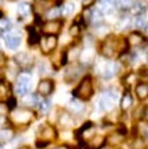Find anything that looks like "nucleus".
Instances as JSON below:
<instances>
[{
    "mask_svg": "<svg viewBox=\"0 0 148 149\" xmlns=\"http://www.w3.org/2000/svg\"><path fill=\"white\" fill-rule=\"evenodd\" d=\"M54 82L51 81V79H43V81L39 84V88H37V91H39V93L43 96H48L52 93V91H54Z\"/></svg>",
    "mask_w": 148,
    "mask_h": 149,
    "instance_id": "nucleus-11",
    "label": "nucleus"
},
{
    "mask_svg": "<svg viewBox=\"0 0 148 149\" xmlns=\"http://www.w3.org/2000/svg\"><path fill=\"white\" fill-rule=\"evenodd\" d=\"M29 32H30V34H29V44H36L37 41H39V38H40V36L37 34L36 30H34L33 27H32Z\"/></svg>",
    "mask_w": 148,
    "mask_h": 149,
    "instance_id": "nucleus-27",
    "label": "nucleus"
},
{
    "mask_svg": "<svg viewBox=\"0 0 148 149\" xmlns=\"http://www.w3.org/2000/svg\"><path fill=\"white\" fill-rule=\"evenodd\" d=\"M19 149H30V146H21Z\"/></svg>",
    "mask_w": 148,
    "mask_h": 149,
    "instance_id": "nucleus-38",
    "label": "nucleus"
},
{
    "mask_svg": "<svg viewBox=\"0 0 148 149\" xmlns=\"http://www.w3.org/2000/svg\"><path fill=\"white\" fill-rule=\"evenodd\" d=\"M56 37L55 34H49V36H45L43 40H41V51L44 52V54H51L52 51L55 49V47H56Z\"/></svg>",
    "mask_w": 148,
    "mask_h": 149,
    "instance_id": "nucleus-6",
    "label": "nucleus"
},
{
    "mask_svg": "<svg viewBox=\"0 0 148 149\" xmlns=\"http://www.w3.org/2000/svg\"><path fill=\"white\" fill-rule=\"evenodd\" d=\"M132 101H133V99H132L130 93H125V95H123V97H122V100H121V108L123 109V111H126L128 108H130Z\"/></svg>",
    "mask_w": 148,
    "mask_h": 149,
    "instance_id": "nucleus-22",
    "label": "nucleus"
},
{
    "mask_svg": "<svg viewBox=\"0 0 148 149\" xmlns=\"http://www.w3.org/2000/svg\"><path fill=\"white\" fill-rule=\"evenodd\" d=\"M125 134H126V129L123 126H121V130H118V131H115V133L110 134L106 141H107L110 145H112V146H118L121 142H123Z\"/></svg>",
    "mask_w": 148,
    "mask_h": 149,
    "instance_id": "nucleus-7",
    "label": "nucleus"
},
{
    "mask_svg": "<svg viewBox=\"0 0 148 149\" xmlns=\"http://www.w3.org/2000/svg\"><path fill=\"white\" fill-rule=\"evenodd\" d=\"M54 149H67L66 146H58V148H54Z\"/></svg>",
    "mask_w": 148,
    "mask_h": 149,
    "instance_id": "nucleus-37",
    "label": "nucleus"
},
{
    "mask_svg": "<svg viewBox=\"0 0 148 149\" xmlns=\"http://www.w3.org/2000/svg\"><path fill=\"white\" fill-rule=\"evenodd\" d=\"M106 144V138H104L103 136H92L89 138V140L86 141V145L88 146H90L92 149H99V148H102L103 145Z\"/></svg>",
    "mask_w": 148,
    "mask_h": 149,
    "instance_id": "nucleus-13",
    "label": "nucleus"
},
{
    "mask_svg": "<svg viewBox=\"0 0 148 149\" xmlns=\"http://www.w3.org/2000/svg\"><path fill=\"white\" fill-rule=\"evenodd\" d=\"M51 107V101L49 100H44V101H41L40 103V111L41 112H47Z\"/></svg>",
    "mask_w": 148,
    "mask_h": 149,
    "instance_id": "nucleus-32",
    "label": "nucleus"
},
{
    "mask_svg": "<svg viewBox=\"0 0 148 149\" xmlns=\"http://www.w3.org/2000/svg\"><path fill=\"white\" fill-rule=\"evenodd\" d=\"M81 56H82L81 59H82V62H84V63H90V62L93 60V58H95V49L93 48H88L86 51L82 52Z\"/></svg>",
    "mask_w": 148,
    "mask_h": 149,
    "instance_id": "nucleus-21",
    "label": "nucleus"
},
{
    "mask_svg": "<svg viewBox=\"0 0 148 149\" xmlns=\"http://www.w3.org/2000/svg\"><path fill=\"white\" fill-rule=\"evenodd\" d=\"M136 26L137 27H143V29H147V21H145V18H141V15H139L137 17V19H136Z\"/></svg>",
    "mask_w": 148,
    "mask_h": 149,
    "instance_id": "nucleus-31",
    "label": "nucleus"
},
{
    "mask_svg": "<svg viewBox=\"0 0 148 149\" xmlns=\"http://www.w3.org/2000/svg\"><path fill=\"white\" fill-rule=\"evenodd\" d=\"M32 120H33V112L27 108L14 109L10 113V122L17 126H27Z\"/></svg>",
    "mask_w": 148,
    "mask_h": 149,
    "instance_id": "nucleus-2",
    "label": "nucleus"
},
{
    "mask_svg": "<svg viewBox=\"0 0 148 149\" xmlns=\"http://www.w3.org/2000/svg\"><path fill=\"white\" fill-rule=\"evenodd\" d=\"M117 70H118V66L115 63H106L104 64V67H103V70H102V74H103V77L104 78H111L115 72H117Z\"/></svg>",
    "mask_w": 148,
    "mask_h": 149,
    "instance_id": "nucleus-15",
    "label": "nucleus"
},
{
    "mask_svg": "<svg viewBox=\"0 0 148 149\" xmlns=\"http://www.w3.org/2000/svg\"><path fill=\"white\" fill-rule=\"evenodd\" d=\"M115 99H117V95L115 93H106V95L102 96V99L99 101V107L103 111H110V109L114 107V103H115Z\"/></svg>",
    "mask_w": 148,
    "mask_h": 149,
    "instance_id": "nucleus-5",
    "label": "nucleus"
},
{
    "mask_svg": "<svg viewBox=\"0 0 148 149\" xmlns=\"http://www.w3.org/2000/svg\"><path fill=\"white\" fill-rule=\"evenodd\" d=\"M59 13H60V11H59L58 8H54V10H49V13L47 14V17H48V18H56V17H58L59 15Z\"/></svg>",
    "mask_w": 148,
    "mask_h": 149,
    "instance_id": "nucleus-33",
    "label": "nucleus"
},
{
    "mask_svg": "<svg viewBox=\"0 0 148 149\" xmlns=\"http://www.w3.org/2000/svg\"><path fill=\"white\" fill-rule=\"evenodd\" d=\"M74 13V4H73L72 1H67V3H65L62 7V14L65 17H69V15H72Z\"/></svg>",
    "mask_w": 148,
    "mask_h": 149,
    "instance_id": "nucleus-23",
    "label": "nucleus"
},
{
    "mask_svg": "<svg viewBox=\"0 0 148 149\" xmlns=\"http://www.w3.org/2000/svg\"><path fill=\"white\" fill-rule=\"evenodd\" d=\"M144 41V37L140 34V33L135 32V33H130L129 36V44L133 47H137V45H141V42Z\"/></svg>",
    "mask_w": 148,
    "mask_h": 149,
    "instance_id": "nucleus-19",
    "label": "nucleus"
},
{
    "mask_svg": "<svg viewBox=\"0 0 148 149\" xmlns=\"http://www.w3.org/2000/svg\"><path fill=\"white\" fill-rule=\"evenodd\" d=\"M1 1H3V0H0V3H1Z\"/></svg>",
    "mask_w": 148,
    "mask_h": 149,
    "instance_id": "nucleus-39",
    "label": "nucleus"
},
{
    "mask_svg": "<svg viewBox=\"0 0 148 149\" xmlns=\"http://www.w3.org/2000/svg\"><path fill=\"white\" fill-rule=\"evenodd\" d=\"M59 123H60L62 126H70L73 123L72 115H69V113H62V115H59Z\"/></svg>",
    "mask_w": 148,
    "mask_h": 149,
    "instance_id": "nucleus-24",
    "label": "nucleus"
},
{
    "mask_svg": "<svg viewBox=\"0 0 148 149\" xmlns=\"http://www.w3.org/2000/svg\"><path fill=\"white\" fill-rule=\"evenodd\" d=\"M136 95L140 100H145L148 96V85L145 82H141L136 86Z\"/></svg>",
    "mask_w": 148,
    "mask_h": 149,
    "instance_id": "nucleus-16",
    "label": "nucleus"
},
{
    "mask_svg": "<svg viewBox=\"0 0 148 149\" xmlns=\"http://www.w3.org/2000/svg\"><path fill=\"white\" fill-rule=\"evenodd\" d=\"M78 32H80V27H78L77 23H74V25L72 26V29H70V34H72V36H77Z\"/></svg>",
    "mask_w": 148,
    "mask_h": 149,
    "instance_id": "nucleus-35",
    "label": "nucleus"
},
{
    "mask_svg": "<svg viewBox=\"0 0 148 149\" xmlns=\"http://www.w3.org/2000/svg\"><path fill=\"white\" fill-rule=\"evenodd\" d=\"M14 131L11 129H3L0 130V144H7L13 140Z\"/></svg>",
    "mask_w": 148,
    "mask_h": 149,
    "instance_id": "nucleus-17",
    "label": "nucleus"
},
{
    "mask_svg": "<svg viewBox=\"0 0 148 149\" xmlns=\"http://www.w3.org/2000/svg\"><path fill=\"white\" fill-rule=\"evenodd\" d=\"M6 40V45L10 49H17L21 44V36L18 33H10L4 37Z\"/></svg>",
    "mask_w": 148,
    "mask_h": 149,
    "instance_id": "nucleus-12",
    "label": "nucleus"
},
{
    "mask_svg": "<svg viewBox=\"0 0 148 149\" xmlns=\"http://www.w3.org/2000/svg\"><path fill=\"white\" fill-rule=\"evenodd\" d=\"M7 105H8V108H14L15 107V99H13V97H10L8 100H7Z\"/></svg>",
    "mask_w": 148,
    "mask_h": 149,
    "instance_id": "nucleus-36",
    "label": "nucleus"
},
{
    "mask_svg": "<svg viewBox=\"0 0 148 149\" xmlns=\"http://www.w3.org/2000/svg\"><path fill=\"white\" fill-rule=\"evenodd\" d=\"M30 82H32V78L27 75V74H21L18 77V82L19 85H25V86H29L30 88Z\"/></svg>",
    "mask_w": 148,
    "mask_h": 149,
    "instance_id": "nucleus-26",
    "label": "nucleus"
},
{
    "mask_svg": "<svg viewBox=\"0 0 148 149\" xmlns=\"http://www.w3.org/2000/svg\"><path fill=\"white\" fill-rule=\"evenodd\" d=\"M51 6H52V1H49V0H34L33 8L36 10L37 13H44V11L49 10Z\"/></svg>",
    "mask_w": 148,
    "mask_h": 149,
    "instance_id": "nucleus-14",
    "label": "nucleus"
},
{
    "mask_svg": "<svg viewBox=\"0 0 148 149\" xmlns=\"http://www.w3.org/2000/svg\"><path fill=\"white\" fill-rule=\"evenodd\" d=\"M37 137H39V140H37V142H36V146L41 149V148H44V146H47V145L56 137V131H55V129L52 126L43 125V126H40V129L37 130Z\"/></svg>",
    "mask_w": 148,
    "mask_h": 149,
    "instance_id": "nucleus-3",
    "label": "nucleus"
},
{
    "mask_svg": "<svg viewBox=\"0 0 148 149\" xmlns=\"http://www.w3.org/2000/svg\"><path fill=\"white\" fill-rule=\"evenodd\" d=\"M30 13H32V6L29 3H21L18 6V14L21 18H26Z\"/></svg>",
    "mask_w": 148,
    "mask_h": 149,
    "instance_id": "nucleus-20",
    "label": "nucleus"
},
{
    "mask_svg": "<svg viewBox=\"0 0 148 149\" xmlns=\"http://www.w3.org/2000/svg\"><path fill=\"white\" fill-rule=\"evenodd\" d=\"M37 101H39V99H37V96H36V95L27 96L26 99L23 100V103L27 104V105H34V104H37Z\"/></svg>",
    "mask_w": 148,
    "mask_h": 149,
    "instance_id": "nucleus-30",
    "label": "nucleus"
},
{
    "mask_svg": "<svg viewBox=\"0 0 148 149\" xmlns=\"http://www.w3.org/2000/svg\"><path fill=\"white\" fill-rule=\"evenodd\" d=\"M125 49H126V42L121 37L110 36L102 44V54L106 58H112V56L121 55Z\"/></svg>",
    "mask_w": 148,
    "mask_h": 149,
    "instance_id": "nucleus-1",
    "label": "nucleus"
},
{
    "mask_svg": "<svg viewBox=\"0 0 148 149\" xmlns=\"http://www.w3.org/2000/svg\"><path fill=\"white\" fill-rule=\"evenodd\" d=\"M117 4L121 8H130L133 6V0H117Z\"/></svg>",
    "mask_w": 148,
    "mask_h": 149,
    "instance_id": "nucleus-28",
    "label": "nucleus"
},
{
    "mask_svg": "<svg viewBox=\"0 0 148 149\" xmlns=\"http://www.w3.org/2000/svg\"><path fill=\"white\" fill-rule=\"evenodd\" d=\"M15 62H17L21 67L27 68L33 64V56L29 55V54H26V52H21V54H18L17 56H15Z\"/></svg>",
    "mask_w": 148,
    "mask_h": 149,
    "instance_id": "nucleus-8",
    "label": "nucleus"
},
{
    "mask_svg": "<svg viewBox=\"0 0 148 149\" xmlns=\"http://www.w3.org/2000/svg\"><path fill=\"white\" fill-rule=\"evenodd\" d=\"M11 29V22L6 18H0V33H6Z\"/></svg>",
    "mask_w": 148,
    "mask_h": 149,
    "instance_id": "nucleus-25",
    "label": "nucleus"
},
{
    "mask_svg": "<svg viewBox=\"0 0 148 149\" xmlns=\"http://www.w3.org/2000/svg\"><path fill=\"white\" fill-rule=\"evenodd\" d=\"M112 6H114L112 0H100L97 4V10L100 13H108L112 10Z\"/></svg>",
    "mask_w": 148,
    "mask_h": 149,
    "instance_id": "nucleus-18",
    "label": "nucleus"
},
{
    "mask_svg": "<svg viewBox=\"0 0 148 149\" xmlns=\"http://www.w3.org/2000/svg\"><path fill=\"white\" fill-rule=\"evenodd\" d=\"M92 95H93V85H92L90 77L82 78V81L78 84L74 91V96L80 100H89Z\"/></svg>",
    "mask_w": 148,
    "mask_h": 149,
    "instance_id": "nucleus-4",
    "label": "nucleus"
},
{
    "mask_svg": "<svg viewBox=\"0 0 148 149\" xmlns=\"http://www.w3.org/2000/svg\"><path fill=\"white\" fill-rule=\"evenodd\" d=\"M11 97V85L7 81H0V103H6Z\"/></svg>",
    "mask_w": 148,
    "mask_h": 149,
    "instance_id": "nucleus-10",
    "label": "nucleus"
},
{
    "mask_svg": "<svg viewBox=\"0 0 148 149\" xmlns=\"http://www.w3.org/2000/svg\"><path fill=\"white\" fill-rule=\"evenodd\" d=\"M62 29V22L60 21H49L43 26V30H44L47 34H58Z\"/></svg>",
    "mask_w": 148,
    "mask_h": 149,
    "instance_id": "nucleus-9",
    "label": "nucleus"
},
{
    "mask_svg": "<svg viewBox=\"0 0 148 149\" xmlns=\"http://www.w3.org/2000/svg\"><path fill=\"white\" fill-rule=\"evenodd\" d=\"M15 92H17V95H19V96H25L27 92H29V86L17 84V89H15Z\"/></svg>",
    "mask_w": 148,
    "mask_h": 149,
    "instance_id": "nucleus-29",
    "label": "nucleus"
},
{
    "mask_svg": "<svg viewBox=\"0 0 148 149\" xmlns=\"http://www.w3.org/2000/svg\"><path fill=\"white\" fill-rule=\"evenodd\" d=\"M70 105H72V108L74 109V111H77V112L82 109V104L78 103V101H72V103H70Z\"/></svg>",
    "mask_w": 148,
    "mask_h": 149,
    "instance_id": "nucleus-34",
    "label": "nucleus"
}]
</instances>
